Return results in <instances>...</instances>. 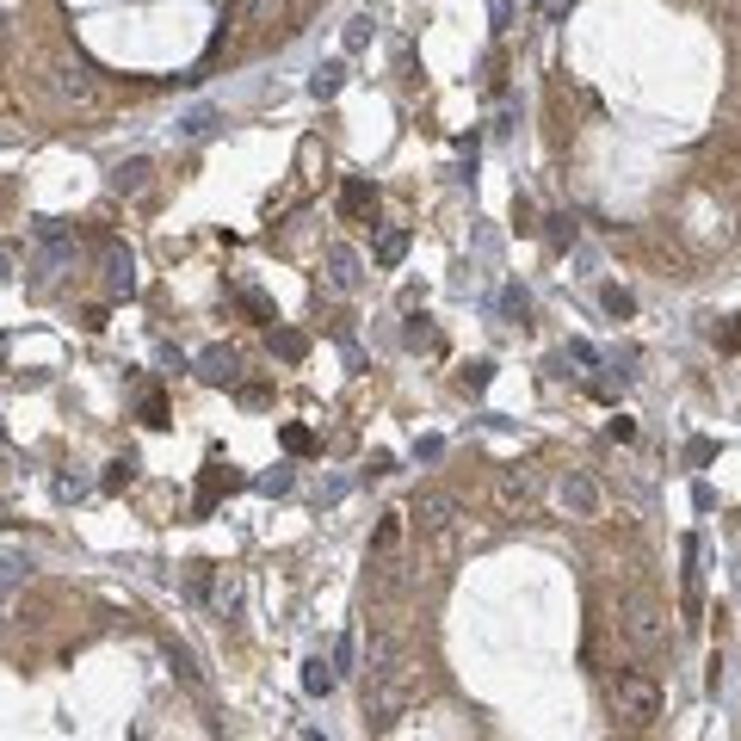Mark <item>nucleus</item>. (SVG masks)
<instances>
[{
    "instance_id": "nucleus-14",
    "label": "nucleus",
    "mask_w": 741,
    "mask_h": 741,
    "mask_svg": "<svg viewBox=\"0 0 741 741\" xmlns=\"http://www.w3.org/2000/svg\"><path fill=\"white\" fill-rule=\"evenodd\" d=\"M402 254H408V229H383L377 235V266H402Z\"/></svg>"
},
{
    "instance_id": "nucleus-11",
    "label": "nucleus",
    "mask_w": 741,
    "mask_h": 741,
    "mask_svg": "<svg viewBox=\"0 0 741 741\" xmlns=\"http://www.w3.org/2000/svg\"><path fill=\"white\" fill-rule=\"evenodd\" d=\"M340 87H346V68H340V62H322V68L309 75V93H315V99H334Z\"/></svg>"
},
{
    "instance_id": "nucleus-30",
    "label": "nucleus",
    "mask_w": 741,
    "mask_h": 741,
    "mask_svg": "<svg viewBox=\"0 0 741 741\" xmlns=\"http://www.w3.org/2000/svg\"><path fill=\"white\" fill-rule=\"evenodd\" d=\"M241 303H247V309H254V315H260V322H272V303H266V297H260V291H247V297H241Z\"/></svg>"
},
{
    "instance_id": "nucleus-16",
    "label": "nucleus",
    "mask_w": 741,
    "mask_h": 741,
    "mask_svg": "<svg viewBox=\"0 0 741 741\" xmlns=\"http://www.w3.org/2000/svg\"><path fill=\"white\" fill-rule=\"evenodd\" d=\"M99 482H105V488H112V494H118V488H130V482H136V457L124 451V457H118V464H105V476H99Z\"/></svg>"
},
{
    "instance_id": "nucleus-28",
    "label": "nucleus",
    "mask_w": 741,
    "mask_h": 741,
    "mask_svg": "<svg viewBox=\"0 0 741 741\" xmlns=\"http://www.w3.org/2000/svg\"><path fill=\"white\" fill-rule=\"evenodd\" d=\"M433 340H439V334H433V328H427V315H420V322H414V328H408V346H433Z\"/></svg>"
},
{
    "instance_id": "nucleus-7",
    "label": "nucleus",
    "mask_w": 741,
    "mask_h": 741,
    "mask_svg": "<svg viewBox=\"0 0 741 741\" xmlns=\"http://www.w3.org/2000/svg\"><path fill=\"white\" fill-rule=\"evenodd\" d=\"M198 377H204V383H235V377H241V359H235L229 346H204V352H198Z\"/></svg>"
},
{
    "instance_id": "nucleus-20",
    "label": "nucleus",
    "mask_w": 741,
    "mask_h": 741,
    "mask_svg": "<svg viewBox=\"0 0 741 741\" xmlns=\"http://www.w3.org/2000/svg\"><path fill=\"white\" fill-rule=\"evenodd\" d=\"M328 661H334V674H352V661H359V643H352V637H340Z\"/></svg>"
},
{
    "instance_id": "nucleus-10",
    "label": "nucleus",
    "mask_w": 741,
    "mask_h": 741,
    "mask_svg": "<svg viewBox=\"0 0 741 741\" xmlns=\"http://www.w3.org/2000/svg\"><path fill=\"white\" fill-rule=\"evenodd\" d=\"M105 285H112V297H130V291H136V266H130V254H112V260H105Z\"/></svg>"
},
{
    "instance_id": "nucleus-23",
    "label": "nucleus",
    "mask_w": 741,
    "mask_h": 741,
    "mask_svg": "<svg viewBox=\"0 0 741 741\" xmlns=\"http://www.w3.org/2000/svg\"><path fill=\"white\" fill-rule=\"evenodd\" d=\"M285 451H297V457L315 451V433H309V427H285Z\"/></svg>"
},
{
    "instance_id": "nucleus-17",
    "label": "nucleus",
    "mask_w": 741,
    "mask_h": 741,
    "mask_svg": "<svg viewBox=\"0 0 741 741\" xmlns=\"http://www.w3.org/2000/svg\"><path fill=\"white\" fill-rule=\"evenodd\" d=\"M272 346H278V359H303V352H309V340H303V334H291V328H278V334H272Z\"/></svg>"
},
{
    "instance_id": "nucleus-31",
    "label": "nucleus",
    "mask_w": 741,
    "mask_h": 741,
    "mask_svg": "<svg viewBox=\"0 0 741 741\" xmlns=\"http://www.w3.org/2000/svg\"><path fill=\"white\" fill-rule=\"evenodd\" d=\"M7 278H13V254H7V247H0V285H7Z\"/></svg>"
},
{
    "instance_id": "nucleus-1",
    "label": "nucleus",
    "mask_w": 741,
    "mask_h": 741,
    "mask_svg": "<svg viewBox=\"0 0 741 741\" xmlns=\"http://www.w3.org/2000/svg\"><path fill=\"white\" fill-rule=\"evenodd\" d=\"M606 698H612V717H618L624 729H649V723L661 717V680L649 674V667H624Z\"/></svg>"
},
{
    "instance_id": "nucleus-12",
    "label": "nucleus",
    "mask_w": 741,
    "mask_h": 741,
    "mask_svg": "<svg viewBox=\"0 0 741 741\" xmlns=\"http://www.w3.org/2000/svg\"><path fill=\"white\" fill-rule=\"evenodd\" d=\"M235 482H241L235 470H223V464H210V470H204V482H198V507H210V501H217V494H223V488H235Z\"/></svg>"
},
{
    "instance_id": "nucleus-26",
    "label": "nucleus",
    "mask_w": 741,
    "mask_h": 741,
    "mask_svg": "<svg viewBox=\"0 0 741 741\" xmlns=\"http://www.w3.org/2000/svg\"><path fill=\"white\" fill-rule=\"evenodd\" d=\"M56 87H62V93H68V99H87V93H93V87H87V75H75V68H68V75H62V81H56Z\"/></svg>"
},
{
    "instance_id": "nucleus-29",
    "label": "nucleus",
    "mask_w": 741,
    "mask_h": 741,
    "mask_svg": "<svg viewBox=\"0 0 741 741\" xmlns=\"http://www.w3.org/2000/svg\"><path fill=\"white\" fill-rule=\"evenodd\" d=\"M550 241H556V247L575 241V223H569V217H550Z\"/></svg>"
},
{
    "instance_id": "nucleus-27",
    "label": "nucleus",
    "mask_w": 741,
    "mask_h": 741,
    "mask_svg": "<svg viewBox=\"0 0 741 741\" xmlns=\"http://www.w3.org/2000/svg\"><path fill=\"white\" fill-rule=\"evenodd\" d=\"M210 130H217V112H192L186 118V136H210Z\"/></svg>"
},
{
    "instance_id": "nucleus-4",
    "label": "nucleus",
    "mask_w": 741,
    "mask_h": 741,
    "mask_svg": "<svg viewBox=\"0 0 741 741\" xmlns=\"http://www.w3.org/2000/svg\"><path fill=\"white\" fill-rule=\"evenodd\" d=\"M451 519H457V494H445V488H420L414 494V525L420 532H445Z\"/></svg>"
},
{
    "instance_id": "nucleus-15",
    "label": "nucleus",
    "mask_w": 741,
    "mask_h": 741,
    "mask_svg": "<svg viewBox=\"0 0 741 741\" xmlns=\"http://www.w3.org/2000/svg\"><path fill=\"white\" fill-rule=\"evenodd\" d=\"M167 661H173V674H180L186 686H198V680H204V674H198V661H192V649H186V643H167Z\"/></svg>"
},
{
    "instance_id": "nucleus-8",
    "label": "nucleus",
    "mask_w": 741,
    "mask_h": 741,
    "mask_svg": "<svg viewBox=\"0 0 741 741\" xmlns=\"http://www.w3.org/2000/svg\"><path fill=\"white\" fill-rule=\"evenodd\" d=\"M334 680H340V674H334V661H322V655H309V661H303V692H309V698H328Z\"/></svg>"
},
{
    "instance_id": "nucleus-18",
    "label": "nucleus",
    "mask_w": 741,
    "mask_h": 741,
    "mask_svg": "<svg viewBox=\"0 0 741 741\" xmlns=\"http://www.w3.org/2000/svg\"><path fill=\"white\" fill-rule=\"evenodd\" d=\"M501 309L513 315V322H525V315H532V297H525L519 285H507V291H501Z\"/></svg>"
},
{
    "instance_id": "nucleus-24",
    "label": "nucleus",
    "mask_w": 741,
    "mask_h": 741,
    "mask_svg": "<svg viewBox=\"0 0 741 741\" xmlns=\"http://www.w3.org/2000/svg\"><path fill=\"white\" fill-rule=\"evenodd\" d=\"M25 569H31V562H25V556H0V587H13V581H19Z\"/></svg>"
},
{
    "instance_id": "nucleus-25",
    "label": "nucleus",
    "mask_w": 741,
    "mask_h": 741,
    "mask_svg": "<svg viewBox=\"0 0 741 741\" xmlns=\"http://www.w3.org/2000/svg\"><path fill=\"white\" fill-rule=\"evenodd\" d=\"M143 427H167V402L161 396H143Z\"/></svg>"
},
{
    "instance_id": "nucleus-3",
    "label": "nucleus",
    "mask_w": 741,
    "mask_h": 741,
    "mask_svg": "<svg viewBox=\"0 0 741 741\" xmlns=\"http://www.w3.org/2000/svg\"><path fill=\"white\" fill-rule=\"evenodd\" d=\"M562 507H569L575 519H599L606 494H599V482H593L587 470H569V476H562Z\"/></svg>"
},
{
    "instance_id": "nucleus-6",
    "label": "nucleus",
    "mask_w": 741,
    "mask_h": 741,
    "mask_svg": "<svg viewBox=\"0 0 741 741\" xmlns=\"http://www.w3.org/2000/svg\"><path fill=\"white\" fill-rule=\"evenodd\" d=\"M328 278H334V291H359L365 266H359V254H352L346 241H334V247H328Z\"/></svg>"
},
{
    "instance_id": "nucleus-21",
    "label": "nucleus",
    "mask_w": 741,
    "mask_h": 741,
    "mask_svg": "<svg viewBox=\"0 0 741 741\" xmlns=\"http://www.w3.org/2000/svg\"><path fill=\"white\" fill-rule=\"evenodd\" d=\"M606 315H618V322H624V315H637V297H630V291H606Z\"/></svg>"
},
{
    "instance_id": "nucleus-19",
    "label": "nucleus",
    "mask_w": 741,
    "mask_h": 741,
    "mask_svg": "<svg viewBox=\"0 0 741 741\" xmlns=\"http://www.w3.org/2000/svg\"><path fill=\"white\" fill-rule=\"evenodd\" d=\"M488 377H494V365H488V359L464 365V390H470V396H482V390H488Z\"/></svg>"
},
{
    "instance_id": "nucleus-9",
    "label": "nucleus",
    "mask_w": 741,
    "mask_h": 741,
    "mask_svg": "<svg viewBox=\"0 0 741 741\" xmlns=\"http://www.w3.org/2000/svg\"><path fill=\"white\" fill-rule=\"evenodd\" d=\"M371 210H377V192L365 180H346L340 186V217H371Z\"/></svg>"
},
{
    "instance_id": "nucleus-5",
    "label": "nucleus",
    "mask_w": 741,
    "mask_h": 741,
    "mask_svg": "<svg viewBox=\"0 0 741 741\" xmlns=\"http://www.w3.org/2000/svg\"><path fill=\"white\" fill-rule=\"evenodd\" d=\"M532 501H538V470H507L501 476V507L507 513H525Z\"/></svg>"
},
{
    "instance_id": "nucleus-2",
    "label": "nucleus",
    "mask_w": 741,
    "mask_h": 741,
    "mask_svg": "<svg viewBox=\"0 0 741 741\" xmlns=\"http://www.w3.org/2000/svg\"><path fill=\"white\" fill-rule=\"evenodd\" d=\"M618 637L637 655H655L667 643V618H661L655 599H624V606H618Z\"/></svg>"
},
{
    "instance_id": "nucleus-22",
    "label": "nucleus",
    "mask_w": 741,
    "mask_h": 741,
    "mask_svg": "<svg viewBox=\"0 0 741 741\" xmlns=\"http://www.w3.org/2000/svg\"><path fill=\"white\" fill-rule=\"evenodd\" d=\"M365 44H371V19L359 13V19H352V25H346V50H365Z\"/></svg>"
},
{
    "instance_id": "nucleus-13",
    "label": "nucleus",
    "mask_w": 741,
    "mask_h": 741,
    "mask_svg": "<svg viewBox=\"0 0 741 741\" xmlns=\"http://www.w3.org/2000/svg\"><path fill=\"white\" fill-rule=\"evenodd\" d=\"M112 186H118V192H143V186H149V161H118V167H112Z\"/></svg>"
}]
</instances>
